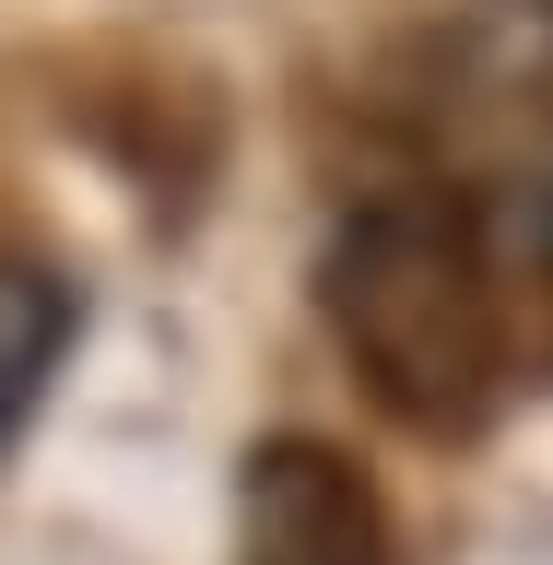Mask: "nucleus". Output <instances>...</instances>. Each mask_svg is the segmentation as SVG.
<instances>
[{"mask_svg": "<svg viewBox=\"0 0 553 565\" xmlns=\"http://www.w3.org/2000/svg\"><path fill=\"white\" fill-rule=\"evenodd\" d=\"M318 318L377 388V413L413 436H483V413L507 401V295L483 224L448 189H389L342 212V236L318 247Z\"/></svg>", "mask_w": 553, "mask_h": 565, "instance_id": "nucleus-1", "label": "nucleus"}, {"mask_svg": "<svg viewBox=\"0 0 553 565\" xmlns=\"http://www.w3.org/2000/svg\"><path fill=\"white\" fill-rule=\"evenodd\" d=\"M389 554H401V530L353 448L259 436L236 459V565H389Z\"/></svg>", "mask_w": 553, "mask_h": 565, "instance_id": "nucleus-2", "label": "nucleus"}, {"mask_svg": "<svg viewBox=\"0 0 553 565\" xmlns=\"http://www.w3.org/2000/svg\"><path fill=\"white\" fill-rule=\"evenodd\" d=\"M60 353H71V282L47 271V259H12V247H0V448H12L24 413L47 401Z\"/></svg>", "mask_w": 553, "mask_h": 565, "instance_id": "nucleus-3", "label": "nucleus"}]
</instances>
